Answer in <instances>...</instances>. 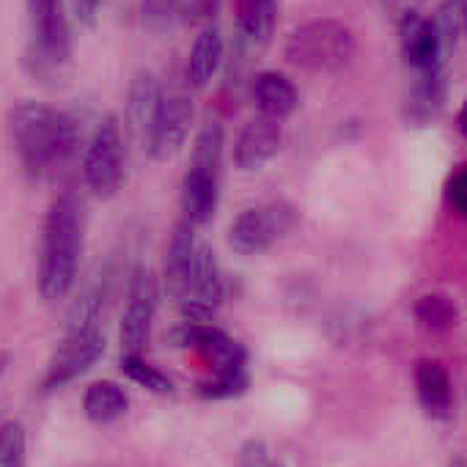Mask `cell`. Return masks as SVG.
Listing matches in <instances>:
<instances>
[{
	"mask_svg": "<svg viewBox=\"0 0 467 467\" xmlns=\"http://www.w3.org/2000/svg\"><path fill=\"white\" fill-rule=\"evenodd\" d=\"M86 248V206L78 192H61L42 223L36 284L45 303L56 306L69 297L80 275Z\"/></svg>",
	"mask_w": 467,
	"mask_h": 467,
	"instance_id": "1",
	"label": "cell"
},
{
	"mask_svg": "<svg viewBox=\"0 0 467 467\" xmlns=\"http://www.w3.org/2000/svg\"><path fill=\"white\" fill-rule=\"evenodd\" d=\"M9 138L23 171L34 179L58 173L80 149L78 121L45 102H20L9 110Z\"/></svg>",
	"mask_w": 467,
	"mask_h": 467,
	"instance_id": "2",
	"label": "cell"
},
{
	"mask_svg": "<svg viewBox=\"0 0 467 467\" xmlns=\"http://www.w3.org/2000/svg\"><path fill=\"white\" fill-rule=\"evenodd\" d=\"M225 130L217 119H206L192 140V154L182 179L179 206L187 223L206 225L220 203V171H223Z\"/></svg>",
	"mask_w": 467,
	"mask_h": 467,
	"instance_id": "3",
	"label": "cell"
},
{
	"mask_svg": "<svg viewBox=\"0 0 467 467\" xmlns=\"http://www.w3.org/2000/svg\"><path fill=\"white\" fill-rule=\"evenodd\" d=\"M284 53L286 61L303 72L336 75L352 64L358 53V39L338 20H311L289 34Z\"/></svg>",
	"mask_w": 467,
	"mask_h": 467,
	"instance_id": "4",
	"label": "cell"
},
{
	"mask_svg": "<svg viewBox=\"0 0 467 467\" xmlns=\"http://www.w3.org/2000/svg\"><path fill=\"white\" fill-rule=\"evenodd\" d=\"M31 26L28 61L39 75H61L72 58V23L67 0H26Z\"/></svg>",
	"mask_w": 467,
	"mask_h": 467,
	"instance_id": "5",
	"label": "cell"
},
{
	"mask_svg": "<svg viewBox=\"0 0 467 467\" xmlns=\"http://www.w3.org/2000/svg\"><path fill=\"white\" fill-rule=\"evenodd\" d=\"M83 184L97 198H113L127 182V140L116 116H105L86 151H83Z\"/></svg>",
	"mask_w": 467,
	"mask_h": 467,
	"instance_id": "6",
	"label": "cell"
},
{
	"mask_svg": "<svg viewBox=\"0 0 467 467\" xmlns=\"http://www.w3.org/2000/svg\"><path fill=\"white\" fill-rule=\"evenodd\" d=\"M295 209L284 201L248 206L231 220L228 245L240 256H259L270 251L281 237H286L295 228Z\"/></svg>",
	"mask_w": 467,
	"mask_h": 467,
	"instance_id": "7",
	"label": "cell"
},
{
	"mask_svg": "<svg viewBox=\"0 0 467 467\" xmlns=\"http://www.w3.org/2000/svg\"><path fill=\"white\" fill-rule=\"evenodd\" d=\"M102 355H105V333L99 325L67 330L64 341L58 344V349L53 352V358L45 368V377L39 385L42 393L50 396V393L67 388L69 382H75L78 377L91 371Z\"/></svg>",
	"mask_w": 467,
	"mask_h": 467,
	"instance_id": "8",
	"label": "cell"
},
{
	"mask_svg": "<svg viewBox=\"0 0 467 467\" xmlns=\"http://www.w3.org/2000/svg\"><path fill=\"white\" fill-rule=\"evenodd\" d=\"M190 86H171L162 94L151 135L146 140V154L157 162L171 160L173 154L182 151V146L190 138V127H192V97L187 91Z\"/></svg>",
	"mask_w": 467,
	"mask_h": 467,
	"instance_id": "9",
	"label": "cell"
},
{
	"mask_svg": "<svg viewBox=\"0 0 467 467\" xmlns=\"http://www.w3.org/2000/svg\"><path fill=\"white\" fill-rule=\"evenodd\" d=\"M157 306H160V281L146 265H138L130 275L127 306L121 314V347H124V352H132V355L143 352L149 333H151Z\"/></svg>",
	"mask_w": 467,
	"mask_h": 467,
	"instance_id": "10",
	"label": "cell"
},
{
	"mask_svg": "<svg viewBox=\"0 0 467 467\" xmlns=\"http://www.w3.org/2000/svg\"><path fill=\"white\" fill-rule=\"evenodd\" d=\"M173 341L179 347H192L212 368V374L248 368V349L237 338H231L228 333L214 327L212 322L206 325L179 322V327L173 330Z\"/></svg>",
	"mask_w": 467,
	"mask_h": 467,
	"instance_id": "11",
	"label": "cell"
},
{
	"mask_svg": "<svg viewBox=\"0 0 467 467\" xmlns=\"http://www.w3.org/2000/svg\"><path fill=\"white\" fill-rule=\"evenodd\" d=\"M396 28H399V42H401V56L415 75L445 69L451 50L442 45L431 17H423V12H415L399 20Z\"/></svg>",
	"mask_w": 467,
	"mask_h": 467,
	"instance_id": "12",
	"label": "cell"
},
{
	"mask_svg": "<svg viewBox=\"0 0 467 467\" xmlns=\"http://www.w3.org/2000/svg\"><path fill=\"white\" fill-rule=\"evenodd\" d=\"M162 94H165V88H162L160 78L149 69L135 72V78L130 80L127 102H124V130L140 149H146V140L151 135Z\"/></svg>",
	"mask_w": 467,
	"mask_h": 467,
	"instance_id": "13",
	"label": "cell"
},
{
	"mask_svg": "<svg viewBox=\"0 0 467 467\" xmlns=\"http://www.w3.org/2000/svg\"><path fill=\"white\" fill-rule=\"evenodd\" d=\"M281 146H284L281 121L256 116L237 135V143H234V165H237L243 173H256L270 160L278 157Z\"/></svg>",
	"mask_w": 467,
	"mask_h": 467,
	"instance_id": "14",
	"label": "cell"
},
{
	"mask_svg": "<svg viewBox=\"0 0 467 467\" xmlns=\"http://www.w3.org/2000/svg\"><path fill=\"white\" fill-rule=\"evenodd\" d=\"M198 245L201 243L195 240V225L182 217L176 223L173 234H171V240H168L165 265H162V286L179 303H184L187 295H190V281H192Z\"/></svg>",
	"mask_w": 467,
	"mask_h": 467,
	"instance_id": "15",
	"label": "cell"
},
{
	"mask_svg": "<svg viewBox=\"0 0 467 467\" xmlns=\"http://www.w3.org/2000/svg\"><path fill=\"white\" fill-rule=\"evenodd\" d=\"M223 56H225V47H223V36L217 31V26H203L201 34L195 36L192 47H190V56H187V67H184V80L190 88H206L214 75L220 72L223 67Z\"/></svg>",
	"mask_w": 467,
	"mask_h": 467,
	"instance_id": "16",
	"label": "cell"
},
{
	"mask_svg": "<svg viewBox=\"0 0 467 467\" xmlns=\"http://www.w3.org/2000/svg\"><path fill=\"white\" fill-rule=\"evenodd\" d=\"M415 390L423 412L434 420H445L451 415L453 393L448 371L440 360H420L415 366Z\"/></svg>",
	"mask_w": 467,
	"mask_h": 467,
	"instance_id": "17",
	"label": "cell"
},
{
	"mask_svg": "<svg viewBox=\"0 0 467 467\" xmlns=\"http://www.w3.org/2000/svg\"><path fill=\"white\" fill-rule=\"evenodd\" d=\"M254 102L259 108V116H267L273 121H284L297 110V88L295 83L281 72H262L254 80Z\"/></svg>",
	"mask_w": 467,
	"mask_h": 467,
	"instance_id": "18",
	"label": "cell"
},
{
	"mask_svg": "<svg viewBox=\"0 0 467 467\" xmlns=\"http://www.w3.org/2000/svg\"><path fill=\"white\" fill-rule=\"evenodd\" d=\"M445 94H448L445 69L415 75L412 88H410V99H407V119L418 127L434 121L440 116V110L445 108Z\"/></svg>",
	"mask_w": 467,
	"mask_h": 467,
	"instance_id": "19",
	"label": "cell"
},
{
	"mask_svg": "<svg viewBox=\"0 0 467 467\" xmlns=\"http://www.w3.org/2000/svg\"><path fill=\"white\" fill-rule=\"evenodd\" d=\"M223 295H225V289H223V273H220L217 256L209 245H198L190 295L184 303H195L209 311H217V306L223 303Z\"/></svg>",
	"mask_w": 467,
	"mask_h": 467,
	"instance_id": "20",
	"label": "cell"
},
{
	"mask_svg": "<svg viewBox=\"0 0 467 467\" xmlns=\"http://www.w3.org/2000/svg\"><path fill=\"white\" fill-rule=\"evenodd\" d=\"M240 39L248 45H265L273 36L278 0H234Z\"/></svg>",
	"mask_w": 467,
	"mask_h": 467,
	"instance_id": "21",
	"label": "cell"
},
{
	"mask_svg": "<svg viewBox=\"0 0 467 467\" xmlns=\"http://www.w3.org/2000/svg\"><path fill=\"white\" fill-rule=\"evenodd\" d=\"M127 410H130L127 390L119 382H110V379H102V382L88 385V390L83 396V412H86V418L94 420V423H99V426L116 423L119 418L127 415Z\"/></svg>",
	"mask_w": 467,
	"mask_h": 467,
	"instance_id": "22",
	"label": "cell"
},
{
	"mask_svg": "<svg viewBox=\"0 0 467 467\" xmlns=\"http://www.w3.org/2000/svg\"><path fill=\"white\" fill-rule=\"evenodd\" d=\"M456 306L448 295L442 292H429L423 297H418L415 303V322L426 330V333H445L456 325Z\"/></svg>",
	"mask_w": 467,
	"mask_h": 467,
	"instance_id": "23",
	"label": "cell"
},
{
	"mask_svg": "<svg viewBox=\"0 0 467 467\" xmlns=\"http://www.w3.org/2000/svg\"><path fill=\"white\" fill-rule=\"evenodd\" d=\"M121 371L140 388L151 390V393H160V396H168L173 393V382L151 363H146L140 355H132V352H121Z\"/></svg>",
	"mask_w": 467,
	"mask_h": 467,
	"instance_id": "24",
	"label": "cell"
},
{
	"mask_svg": "<svg viewBox=\"0 0 467 467\" xmlns=\"http://www.w3.org/2000/svg\"><path fill=\"white\" fill-rule=\"evenodd\" d=\"M251 385L248 368H237V371H220L212 374V379L198 385V393L203 399H234V396H243Z\"/></svg>",
	"mask_w": 467,
	"mask_h": 467,
	"instance_id": "25",
	"label": "cell"
},
{
	"mask_svg": "<svg viewBox=\"0 0 467 467\" xmlns=\"http://www.w3.org/2000/svg\"><path fill=\"white\" fill-rule=\"evenodd\" d=\"M179 17V0H140V23L149 34L162 36Z\"/></svg>",
	"mask_w": 467,
	"mask_h": 467,
	"instance_id": "26",
	"label": "cell"
},
{
	"mask_svg": "<svg viewBox=\"0 0 467 467\" xmlns=\"http://www.w3.org/2000/svg\"><path fill=\"white\" fill-rule=\"evenodd\" d=\"M26 462V429L17 420L0 426V467H23Z\"/></svg>",
	"mask_w": 467,
	"mask_h": 467,
	"instance_id": "27",
	"label": "cell"
},
{
	"mask_svg": "<svg viewBox=\"0 0 467 467\" xmlns=\"http://www.w3.org/2000/svg\"><path fill=\"white\" fill-rule=\"evenodd\" d=\"M217 15V0H179V17L187 26H212Z\"/></svg>",
	"mask_w": 467,
	"mask_h": 467,
	"instance_id": "28",
	"label": "cell"
},
{
	"mask_svg": "<svg viewBox=\"0 0 467 467\" xmlns=\"http://www.w3.org/2000/svg\"><path fill=\"white\" fill-rule=\"evenodd\" d=\"M445 198L448 206L467 220V168H459L456 173H451L448 184H445Z\"/></svg>",
	"mask_w": 467,
	"mask_h": 467,
	"instance_id": "29",
	"label": "cell"
},
{
	"mask_svg": "<svg viewBox=\"0 0 467 467\" xmlns=\"http://www.w3.org/2000/svg\"><path fill=\"white\" fill-rule=\"evenodd\" d=\"M102 4H105V0H69L75 20L80 26H86V28H94L97 26L99 12H102Z\"/></svg>",
	"mask_w": 467,
	"mask_h": 467,
	"instance_id": "30",
	"label": "cell"
},
{
	"mask_svg": "<svg viewBox=\"0 0 467 467\" xmlns=\"http://www.w3.org/2000/svg\"><path fill=\"white\" fill-rule=\"evenodd\" d=\"M240 467H267V451L265 442L259 440H248L240 456Z\"/></svg>",
	"mask_w": 467,
	"mask_h": 467,
	"instance_id": "31",
	"label": "cell"
},
{
	"mask_svg": "<svg viewBox=\"0 0 467 467\" xmlns=\"http://www.w3.org/2000/svg\"><path fill=\"white\" fill-rule=\"evenodd\" d=\"M382 4H385V12L393 17V23H399V20H404V17L415 15V12H420V4H423V0H382Z\"/></svg>",
	"mask_w": 467,
	"mask_h": 467,
	"instance_id": "32",
	"label": "cell"
},
{
	"mask_svg": "<svg viewBox=\"0 0 467 467\" xmlns=\"http://www.w3.org/2000/svg\"><path fill=\"white\" fill-rule=\"evenodd\" d=\"M456 130L462 132V138H467V99H464V105L456 113Z\"/></svg>",
	"mask_w": 467,
	"mask_h": 467,
	"instance_id": "33",
	"label": "cell"
},
{
	"mask_svg": "<svg viewBox=\"0 0 467 467\" xmlns=\"http://www.w3.org/2000/svg\"><path fill=\"white\" fill-rule=\"evenodd\" d=\"M6 363H9V355H0V377L6 371Z\"/></svg>",
	"mask_w": 467,
	"mask_h": 467,
	"instance_id": "34",
	"label": "cell"
}]
</instances>
